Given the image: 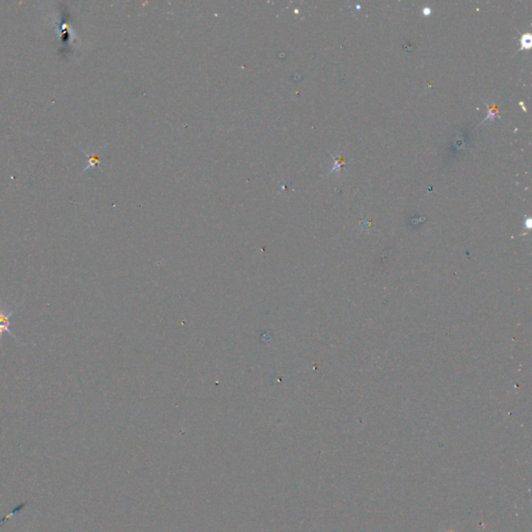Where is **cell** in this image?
I'll use <instances>...</instances> for the list:
<instances>
[{"label":"cell","instance_id":"cell-1","mask_svg":"<svg viewBox=\"0 0 532 532\" xmlns=\"http://www.w3.org/2000/svg\"><path fill=\"white\" fill-rule=\"evenodd\" d=\"M13 314V310H8V308H0V324L11 325V317Z\"/></svg>","mask_w":532,"mask_h":532},{"label":"cell","instance_id":"cell-2","mask_svg":"<svg viewBox=\"0 0 532 532\" xmlns=\"http://www.w3.org/2000/svg\"><path fill=\"white\" fill-rule=\"evenodd\" d=\"M4 332L8 333V334H10V335H11L12 337H14V338H15V339H17V337H15V335H14V334H13V333L11 332V330H10V325H6V324H0V340H1V338H2V335H3V333H4Z\"/></svg>","mask_w":532,"mask_h":532},{"label":"cell","instance_id":"cell-3","mask_svg":"<svg viewBox=\"0 0 532 532\" xmlns=\"http://www.w3.org/2000/svg\"><path fill=\"white\" fill-rule=\"evenodd\" d=\"M522 45H523V48H529L530 45H531V39H530V35H525V37H523L522 39Z\"/></svg>","mask_w":532,"mask_h":532},{"label":"cell","instance_id":"cell-4","mask_svg":"<svg viewBox=\"0 0 532 532\" xmlns=\"http://www.w3.org/2000/svg\"><path fill=\"white\" fill-rule=\"evenodd\" d=\"M98 160H99V158H98V157H97V156H95V155L91 156V157H90V164H88V166H87V167L85 168V170H84V171L88 170V168H91V167H93V166H94V165H95V164H96L97 162H98Z\"/></svg>","mask_w":532,"mask_h":532}]
</instances>
